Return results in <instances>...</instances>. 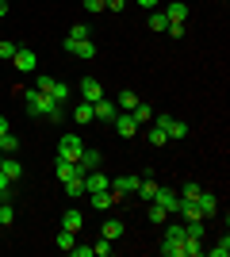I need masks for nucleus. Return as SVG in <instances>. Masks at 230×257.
Masks as SVG:
<instances>
[{
  "label": "nucleus",
  "instance_id": "1",
  "mask_svg": "<svg viewBox=\"0 0 230 257\" xmlns=\"http://www.w3.org/2000/svg\"><path fill=\"white\" fill-rule=\"evenodd\" d=\"M23 104H27V115H50L54 123H62L66 119V107L54 104V100L46 96V92H39V88H20Z\"/></svg>",
  "mask_w": 230,
  "mask_h": 257
},
{
  "label": "nucleus",
  "instance_id": "2",
  "mask_svg": "<svg viewBox=\"0 0 230 257\" xmlns=\"http://www.w3.org/2000/svg\"><path fill=\"white\" fill-rule=\"evenodd\" d=\"M81 154H85V142H81V135H73V131H69V135H62V139H58V158L77 161Z\"/></svg>",
  "mask_w": 230,
  "mask_h": 257
},
{
  "label": "nucleus",
  "instance_id": "3",
  "mask_svg": "<svg viewBox=\"0 0 230 257\" xmlns=\"http://www.w3.org/2000/svg\"><path fill=\"white\" fill-rule=\"evenodd\" d=\"M150 123H157V127H161L169 139H184V135H188V123H180L176 115H153Z\"/></svg>",
  "mask_w": 230,
  "mask_h": 257
},
{
  "label": "nucleus",
  "instance_id": "4",
  "mask_svg": "<svg viewBox=\"0 0 230 257\" xmlns=\"http://www.w3.org/2000/svg\"><path fill=\"white\" fill-rule=\"evenodd\" d=\"M115 115H119V107H115V100H104V96H100L96 104H92V123H111Z\"/></svg>",
  "mask_w": 230,
  "mask_h": 257
},
{
  "label": "nucleus",
  "instance_id": "5",
  "mask_svg": "<svg viewBox=\"0 0 230 257\" xmlns=\"http://www.w3.org/2000/svg\"><path fill=\"white\" fill-rule=\"evenodd\" d=\"M111 123H115V135H119V139H134V135H138V123H134L131 111H119Z\"/></svg>",
  "mask_w": 230,
  "mask_h": 257
},
{
  "label": "nucleus",
  "instance_id": "6",
  "mask_svg": "<svg viewBox=\"0 0 230 257\" xmlns=\"http://www.w3.org/2000/svg\"><path fill=\"white\" fill-rule=\"evenodd\" d=\"M12 65H16L20 73H35V69H39V58H35V50L20 46V50H16V58H12Z\"/></svg>",
  "mask_w": 230,
  "mask_h": 257
},
{
  "label": "nucleus",
  "instance_id": "7",
  "mask_svg": "<svg viewBox=\"0 0 230 257\" xmlns=\"http://www.w3.org/2000/svg\"><path fill=\"white\" fill-rule=\"evenodd\" d=\"M66 54L88 62V58H96V43H92V39H85V43H69V39H66Z\"/></svg>",
  "mask_w": 230,
  "mask_h": 257
},
{
  "label": "nucleus",
  "instance_id": "8",
  "mask_svg": "<svg viewBox=\"0 0 230 257\" xmlns=\"http://www.w3.org/2000/svg\"><path fill=\"white\" fill-rule=\"evenodd\" d=\"M134 188H138V177H131V173H127V177H111V192L119 196V200H123V196H131Z\"/></svg>",
  "mask_w": 230,
  "mask_h": 257
},
{
  "label": "nucleus",
  "instance_id": "9",
  "mask_svg": "<svg viewBox=\"0 0 230 257\" xmlns=\"http://www.w3.org/2000/svg\"><path fill=\"white\" fill-rule=\"evenodd\" d=\"M54 173H58V181L66 184V181H77V177H81V165H77V161H66V158H58Z\"/></svg>",
  "mask_w": 230,
  "mask_h": 257
},
{
  "label": "nucleus",
  "instance_id": "10",
  "mask_svg": "<svg viewBox=\"0 0 230 257\" xmlns=\"http://www.w3.org/2000/svg\"><path fill=\"white\" fill-rule=\"evenodd\" d=\"M196 207H199V219H207V215H219V200L211 192H203L199 188V196H196Z\"/></svg>",
  "mask_w": 230,
  "mask_h": 257
},
{
  "label": "nucleus",
  "instance_id": "11",
  "mask_svg": "<svg viewBox=\"0 0 230 257\" xmlns=\"http://www.w3.org/2000/svg\"><path fill=\"white\" fill-rule=\"evenodd\" d=\"M153 204H161L169 215H176V207H180V192H173V188H157V200Z\"/></svg>",
  "mask_w": 230,
  "mask_h": 257
},
{
  "label": "nucleus",
  "instance_id": "12",
  "mask_svg": "<svg viewBox=\"0 0 230 257\" xmlns=\"http://www.w3.org/2000/svg\"><path fill=\"white\" fill-rule=\"evenodd\" d=\"M77 165H81V177H85L88 169H100V165H104V154H100V150H88V146H85V154L77 158Z\"/></svg>",
  "mask_w": 230,
  "mask_h": 257
},
{
  "label": "nucleus",
  "instance_id": "13",
  "mask_svg": "<svg viewBox=\"0 0 230 257\" xmlns=\"http://www.w3.org/2000/svg\"><path fill=\"white\" fill-rule=\"evenodd\" d=\"M100 96H104V88H100V81H96V77H85V81H81V100H88V104H96Z\"/></svg>",
  "mask_w": 230,
  "mask_h": 257
},
{
  "label": "nucleus",
  "instance_id": "14",
  "mask_svg": "<svg viewBox=\"0 0 230 257\" xmlns=\"http://www.w3.org/2000/svg\"><path fill=\"white\" fill-rule=\"evenodd\" d=\"M123 219H104V226H100V238H108V242H119L123 238Z\"/></svg>",
  "mask_w": 230,
  "mask_h": 257
},
{
  "label": "nucleus",
  "instance_id": "15",
  "mask_svg": "<svg viewBox=\"0 0 230 257\" xmlns=\"http://www.w3.org/2000/svg\"><path fill=\"white\" fill-rule=\"evenodd\" d=\"M0 173H4L8 181H20V177H23V165L12 158V154H4V158H0Z\"/></svg>",
  "mask_w": 230,
  "mask_h": 257
},
{
  "label": "nucleus",
  "instance_id": "16",
  "mask_svg": "<svg viewBox=\"0 0 230 257\" xmlns=\"http://www.w3.org/2000/svg\"><path fill=\"white\" fill-rule=\"evenodd\" d=\"M88 196H92V207H96V211H108V207L119 200V196L111 192V188H100V192H88Z\"/></svg>",
  "mask_w": 230,
  "mask_h": 257
},
{
  "label": "nucleus",
  "instance_id": "17",
  "mask_svg": "<svg viewBox=\"0 0 230 257\" xmlns=\"http://www.w3.org/2000/svg\"><path fill=\"white\" fill-rule=\"evenodd\" d=\"M165 16H169V23H188V4L184 0H173V4L165 8Z\"/></svg>",
  "mask_w": 230,
  "mask_h": 257
},
{
  "label": "nucleus",
  "instance_id": "18",
  "mask_svg": "<svg viewBox=\"0 0 230 257\" xmlns=\"http://www.w3.org/2000/svg\"><path fill=\"white\" fill-rule=\"evenodd\" d=\"M81 226H85V215H81V211H73V207H69V211L62 215V230H73V234H77Z\"/></svg>",
  "mask_w": 230,
  "mask_h": 257
},
{
  "label": "nucleus",
  "instance_id": "19",
  "mask_svg": "<svg viewBox=\"0 0 230 257\" xmlns=\"http://www.w3.org/2000/svg\"><path fill=\"white\" fill-rule=\"evenodd\" d=\"M138 104H142V100H138V92H131V88L115 96V107H119V111H134V107H138Z\"/></svg>",
  "mask_w": 230,
  "mask_h": 257
},
{
  "label": "nucleus",
  "instance_id": "20",
  "mask_svg": "<svg viewBox=\"0 0 230 257\" xmlns=\"http://www.w3.org/2000/svg\"><path fill=\"white\" fill-rule=\"evenodd\" d=\"M46 96L54 100V104H66V100H69V85H62V81H54V85H50V92H46Z\"/></svg>",
  "mask_w": 230,
  "mask_h": 257
},
{
  "label": "nucleus",
  "instance_id": "21",
  "mask_svg": "<svg viewBox=\"0 0 230 257\" xmlns=\"http://www.w3.org/2000/svg\"><path fill=\"white\" fill-rule=\"evenodd\" d=\"M85 39H92V27H88V23H77V27H69V43H85Z\"/></svg>",
  "mask_w": 230,
  "mask_h": 257
},
{
  "label": "nucleus",
  "instance_id": "22",
  "mask_svg": "<svg viewBox=\"0 0 230 257\" xmlns=\"http://www.w3.org/2000/svg\"><path fill=\"white\" fill-rule=\"evenodd\" d=\"M73 119H77V123H92V104H88V100H81V104L73 107Z\"/></svg>",
  "mask_w": 230,
  "mask_h": 257
},
{
  "label": "nucleus",
  "instance_id": "23",
  "mask_svg": "<svg viewBox=\"0 0 230 257\" xmlns=\"http://www.w3.org/2000/svg\"><path fill=\"white\" fill-rule=\"evenodd\" d=\"M146 219H150V223H157V226H161V223H169V211H165L161 204H150V211H146Z\"/></svg>",
  "mask_w": 230,
  "mask_h": 257
},
{
  "label": "nucleus",
  "instance_id": "24",
  "mask_svg": "<svg viewBox=\"0 0 230 257\" xmlns=\"http://www.w3.org/2000/svg\"><path fill=\"white\" fill-rule=\"evenodd\" d=\"M150 27H153V31H169V16L153 8V12H150Z\"/></svg>",
  "mask_w": 230,
  "mask_h": 257
},
{
  "label": "nucleus",
  "instance_id": "25",
  "mask_svg": "<svg viewBox=\"0 0 230 257\" xmlns=\"http://www.w3.org/2000/svg\"><path fill=\"white\" fill-rule=\"evenodd\" d=\"M16 150H20V139H16L12 131H8V135H0V154H16Z\"/></svg>",
  "mask_w": 230,
  "mask_h": 257
},
{
  "label": "nucleus",
  "instance_id": "26",
  "mask_svg": "<svg viewBox=\"0 0 230 257\" xmlns=\"http://www.w3.org/2000/svg\"><path fill=\"white\" fill-rule=\"evenodd\" d=\"M131 115H134V123L142 127V123H150V119H153V107H150V104H138V107L131 111Z\"/></svg>",
  "mask_w": 230,
  "mask_h": 257
},
{
  "label": "nucleus",
  "instance_id": "27",
  "mask_svg": "<svg viewBox=\"0 0 230 257\" xmlns=\"http://www.w3.org/2000/svg\"><path fill=\"white\" fill-rule=\"evenodd\" d=\"M54 246H58V249H66V253H69V249L77 246V234H73V230H62V234H58V242H54Z\"/></svg>",
  "mask_w": 230,
  "mask_h": 257
},
{
  "label": "nucleus",
  "instance_id": "28",
  "mask_svg": "<svg viewBox=\"0 0 230 257\" xmlns=\"http://www.w3.org/2000/svg\"><path fill=\"white\" fill-rule=\"evenodd\" d=\"M161 253H165V257H184V242H169V238H165Z\"/></svg>",
  "mask_w": 230,
  "mask_h": 257
},
{
  "label": "nucleus",
  "instance_id": "29",
  "mask_svg": "<svg viewBox=\"0 0 230 257\" xmlns=\"http://www.w3.org/2000/svg\"><path fill=\"white\" fill-rule=\"evenodd\" d=\"M111 249H115V242H108V238H96V246H92V257H108Z\"/></svg>",
  "mask_w": 230,
  "mask_h": 257
},
{
  "label": "nucleus",
  "instance_id": "30",
  "mask_svg": "<svg viewBox=\"0 0 230 257\" xmlns=\"http://www.w3.org/2000/svg\"><path fill=\"white\" fill-rule=\"evenodd\" d=\"M165 142H169V135H165L157 123H153V127H150V146H165Z\"/></svg>",
  "mask_w": 230,
  "mask_h": 257
},
{
  "label": "nucleus",
  "instance_id": "31",
  "mask_svg": "<svg viewBox=\"0 0 230 257\" xmlns=\"http://www.w3.org/2000/svg\"><path fill=\"white\" fill-rule=\"evenodd\" d=\"M203 246H199V238H184V257H199Z\"/></svg>",
  "mask_w": 230,
  "mask_h": 257
},
{
  "label": "nucleus",
  "instance_id": "32",
  "mask_svg": "<svg viewBox=\"0 0 230 257\" xmlns=\"http://www.w3.org/2000/svg\"><path fill=\"white\" fill-rule=\"evenodd\" d=\"M207 253H211V257H226V253H230V238L222 234V238H219V246H211Z\"/></svg>",
  "mask_w": 230,
  "mask_h": 257
},
{
  "label": "nucleus",
  "instance_id": "33",
  "mask_svg": "<svg viewBox=\"0 0 230 257\" xmlns=\"http://www.w3.org/2000/svg\"><path fill=\"white\" fill-rule=\"evenodd\" d=\"M165 238H169V242H184V223H173L165 230Z\"/></svg>",
  "mask_w": 230,
  "mask_h": 257
},
{
  "label": "nucleus",
  "instance_id": "34",
  "mask_svg": "<svg viewBox=\"0 0 230 257\" xmlns=\"http://www.w3.org/2000/svg\"><path fill=\"white\" fill-rule=\"evenodd\" d=\"M16 50H20V46L12 43V39H4V43H0V58H4V62H12V58H16Z\"/></svg>",
  "mask_w": 230,
  "mask_h": 257
},
{
  "label": "nucleus",
  "instance_id": "35",
  "mask_svg": "<svg viewBox=\"0 0 230 257\" xmlns=\"http://www.w3.org/2000/svg\"><path fill=\"white\" fill-rule=\"evenodd\" d=\"M66 192H69V200L85 196V184H81V177H77V181H66Z\"/></svg>",
  "mask_w": 230,
  "mask_h": 257
},
{
  "label": "nucleus",
  "instance_id": "36",
  "mask_svg": "<svg viewBox=\"0 0 230 257\" xmlns=\"http://www.w3.org/2000/svg\"><path fill=\"white\" fill-rule=\"evenodd\" d=\"M12 219H16V211H12V204L4 200V204H0V226H12Z\"/></svg>",
  "mask_w": 230,
  "mask_h": 257
},
{
  "label": "nucleus",
  "instance_id": "37",
  "mask_svg": "<svg viewBox=\"0 0 230 257\" xmlns=\"http://www.w3.org/2000/svg\"><path fill=\"white\" fill-rule=\"evenodd\" d=\"M199 188H203V184H192V181H188L184 188H180V200H196V196H199Z\"/></svg>",
  "mask_w": 230,
  "mask_h": 257
},
{
  "label": "nucleus",
  "instance_id": "38",
  "mask_svg": "<svg viewBox=\"0 0 230 257\" xmlns=\"http://www.w3.org/2000/svg\"><path fill=\"white\" fill-rule=\"evenodd\" d=\"M165 35H173V39H184L188 35V23H169V31Z\"/></svg>",
  "mask_w": 230,
  "mask_h": 257
},
{
  "label": "nucleus",
  "instance_id": "39",
  "mask_svg": "<svg viewBox=\"0 0 230 257\" xmlns=\"http://www.w3.org/2000/svg\"><path fill=\"white\" fill-rule=\"evenodd\" d=\"M50 85H54V77L39 73V81H35V88H39V92H50Z\"/></svg>",
  "mask_w": 230,
  "mask_h": 257
},
{
  "label": "nucleus",
  "instance_id": "40",
  "mask_svg": "<svg viewBox=\"0 0 230 257\" xmlns=\"http://www.w3.org/2000/svg\"><path fill=\"white\" fill-rule=\"evenodd\" d=\"M104 8H108V12H123V8H127V0H104Z\"/></svg>",
  "mask_w": 230,
  "mask_h": 257
},
{
  "label": "nucleus",
  "instance_id": "41",
  "mask_svg": "<svg viewBox=\"0 0 230 257\" xmlns=\"http://www.w3.org/2000/svg\"><path fill=\"white\" fill-rule=\"evenodd\" d=\"M85 12H92V16H96V12H104V0H85Z\"/></svg>",
  "mask_w": 230,
  "mask_h": 257
},
{
  "label": "nucleus",
  "instance_id": "42",
  "mask_svg": "<svg viewBox=\"0 0 230 257\" xmlns=\"http://www.w3.org/2000/svg\"><path fill=\"white\" fill-rule=\"evenodd\" d=\"M69 253H73V257H92V246H73Z\"/></svg>",
  "mask_w": 230,
  "mask_h": 257
},
{
  "label": "nucleus",
  "instance_id": "43",
  "mask_svg": "<svg viewBox=\"0 0 230 257\" xmlns=\"http://www.w3.org/2000/svg\"><path fill=\"white\" fill-rule=\"evenodd\" d=\"M138 4H142L146 12H153V8H157V4H161V0H138Z\"/></svg>",
  "mask_w": 230,
  "mask_h": 257
},
{
  "label": "nucleus",
  "instance_id": "44",
  "mask_svg": "<svg viewBox=\"0 0 230 257\" xmlns=\"http://www.w3.org/2000/svg\"><path fill=\"white\" fill-rule=\"evenodd\" d=\"M0 20H8V0H0Z\"/></svg>",
  "mask_w": 230,
  "mask_h": 257
},
{
  "label": "nucleus",
  "instance_id": "45",
  "mask_svg": "<svg viewBox=\"0 0 230 257\" xmlns=\"http://www.w3.org/2000/svg\"><path fill=\"white\" fill-rule=\"evenodd\" d=\"M0 135H8V119L0 115Z\"/></svg>",
  "mask_w": 230,
  "mask_h": 257
}]
</instances>
